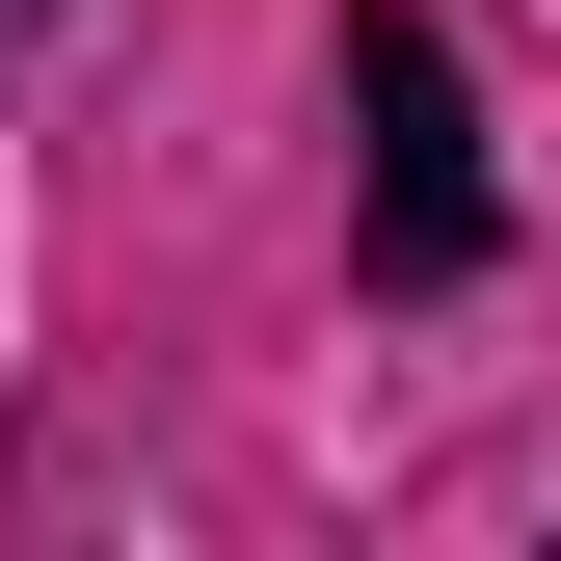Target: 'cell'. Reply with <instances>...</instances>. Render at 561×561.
<instances>
[{"instance_id":"obj_1","label":"cell","mask_w":561,"mask_h":561,"mask_svg":"<svg viewBox=\"0 0 561 561\" xmlns=\"http://www.w3.org/2000/svg\"><path fill=\"white\" fill-rule=\"evenodd\" d=\"M347 107H375V267L455 295L481 267V107H455V54L428 27H347Z\"/></svg>"},{"instance_id":"obj_2","label":"cell","mask_w":561,"mask_h":561,"mask_svg":"<svg viewBox=\"0 0 561 561\" xmlns=\"http://www.w3.org/2000/svg\"><path fill=\"white\" fill-rule=\"evenodd\" d=\"M27 27H54V0H0V54H27Z\"/></svg>"}]
</instances>
